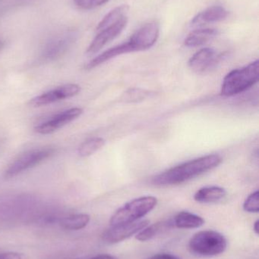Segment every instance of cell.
Returning <instances> with one entry per match:
<instances>
[{
	"label": "cell",
	"instance_id": "14",
	"mask_svg": "<svg viewBox=\"0 0 259 259\" xmlns=\"http://www.w3.org/2000/svg\"><path fill=\"white\" fill-rule=\"evenodd\" d=\"M219 34L217 29L203 28L193 30L186 38L184 44L186 47H197L204 45Z\"/></svg>",
	"mask_w": 259,
	"mask_h": 259
},
{
	"label": "cell",
	"instance_id": "18",
	"mask_svg": "<svg viewBox=\"0 0 259 259\" xmlns=\"http://www.w3.org/2000/svg\"><path fill=\"white\" fill-rule=\"evenodd\" d=\"M90 216L86 214H76L62 218L60 226L69 231H79L83 229L89 224Z\"/></svg>",
	"mask_w": 259,
	"mask_h": 259
},
{
	"label": "cell",
	"instance_id": "12",
	"mask_svg": "<svg viewBox=\"0 0 259 259\" xmlns=\"http://www.w3.org/2000/svg\"><path fill=\"white\" fill-rule=\"evenodd\" d=\"M73 31H67L52 39L43 51V58L47 60L54 59L65 53L74 40Z\"/></svg>",
	"mask_w": 259,
	"mask_h": 259
},
{
	"label": "cell",
	"instance_id": "21",
	"mask_svg": "<svg viewBox=\"0 0 259 259\" xmlns=\"http://www.w3.org/2000/svg\"><path fill=\"white\" fill-rule=\"evenodd\" d=\"M243 209L246 212L258 213L259 211V192L258 190L249 195L244 203H243Z\"/></svg>",
	"mask_w": 259,
	"mask_h": 259
},
{
	"label": "cell",
	"instance_id": "8",
	"mask_svg": "<svg viewBox=\"0 0 259 259\" xmlns=\"http://www.w3.org/2000/svg\"><path fill=\"white\" fill-rule=\"evenodd\" d=\"M149 225V220H141L110 226V228L104 231L102 237L106 243L115 244L130 238Z\"/></svg>",
	"mask_w": 259,
	"mask_h": 259
},
{
	"label": "cell",
	"instance_id": "19",
	"mask_svg": "<svg viewBox=\"0 0 259 259\" xmlns=\"http://www.w3.org/2000/svg\"><path fill=\"white\" fill-rule=\"evenodd\" d=\"M104 139L101 137H94L82 143L78 149V152L81 157L85 158L100 150L104 146Z\"/></svg>",
	"mask_w": 259,
	"mask_h": 259
},
{
	"label": "cell",
	"instance_id": "6",
	"mask_svg": "<svg viewBox=\"0 0 259 259\" xmlns=\"http://www.w3.org/2000/svg\"><path fill=\"white\" fill-rule=\"evenodd\" d=\"M54 153L55 149L50 147L41 148L29 151L18 157L8 167L5 171L4 177L6 179L15 178L25 170L41 164L54 155Z\"/></svg>",
	"mask_w": 259,
	"mask_h": 259
},
{
	"label": "cell",
	"instance_id": "5",
	"mask_svg": "<svg viewBox=\"0 0 259 259\" xmlns=\"http://www.w3.org/2000/svg\"><path fill=\"white\" fill-rule=\"evenodd\" d=\"M158 204L155 196H147L137 198L119 208L110 218V226L132 223L144 217L152 211Z\"/></svg>",
	"mask_w": 259,
	"mask_h": 259
},
{
	"label": "cell",
	"instance_id": "15",
	"mask_svg": "<svg viewBox=\"0 0 259 259\" xmlns=\"http://www.w3.org/2000/svg\"><path fill=\"white\" fill-rule=\"evenodd\" d=\"M227 196V190L223 187L211 186L201 188L194 195V199L199 203H213L222 200Z\"/></svg>",
	"mask_w": 259,
	"mask_h": 259
},
{
	"label": "cell",
	"instance_id": "17",
	"mask_svg": "<svg viewBox=\"0 0 259 259\" xmlns=\"http://www.w3.org/2000/svg\"><path fill=\"white\" fill-rule=\"evenodd\" d=\"M174 228L173 227V220L164 221V222H158L152 225H147L143 228L135 236V239L138 241L145 242L152 240L154 237L164 231Z\"/></svg>",
	"mask_w": 259,
	"mask_h": 259
},
{
	"label": "cell",
	"instance_id": "13",
	"mask_svg": "<svg viewBox=\"0 0 259 259\" xmlns=\"http://www.w3.org/2000/svg\"><path fill=\"white\" fill-rule=\"evenodd\" d=\"M229 12L223 6H214L197 14L191 21L192 26L219 22L228 18Z\"/></svg>",
	"mask_w": 259,
	"mask_h": 259
},
{
	"label": "cell",
	"instance_id": "11",
	"mask_svg": "<svg viewBox=\"0 0 259 259\" xmlns=\"http://www.w3.org/2000/svg\"><path fill=\"white\" fill-rule=\"evenodd\" d=\"M82 113H83V109L81 108H72V109L64 111L55 115L51 119L36 126L34 128L35 131L40 134H53L55 131L62 128L68 123L79 118Z\"/></svg>",
	"mask_w": 259,
	"mask_h": 259
},
{
	"label": "cell",
	"instance_id": "4",
	"mask_svg": "<svg viewBox=\"0 0 259 259\" xmlns=\"http://www.w3.org/2000/svg\"><path fill=\"white\" fill-rule=\"evenodd\" d=\"M189 247L193 254L199 256H216L226 250L228 240L215 231H199L190 240Z\"/></svg>",
	"mask_w": 259,
	"mask_h": 259
},
{
	"label": "cell",
	"instance_id": "9",
	"mask_svg": "<svg viewBox=\"0 0 259 259\" xmlns=\"http://www.w3.org/2000/svg\"><path fill=\"white\" fill-rule=\"evenodd\" d=\"M225 53H217L212 48H203L195 53L189 61V66L197 74L211 71L225 57Z\"/></svg>",
	"mask_w": 259,
	"mask_h": 259
},
{
	"label": "cell",
	"instance_id": "2",
	"mask_svg": "<svg viewBox=\"0 0 259 259\" xmlns=\"http://www.w3.org/2000/svg\"><path fill=\"white\" fill-rule=\"evenodd\" d=\"M129 12V6L123 5L106 14L97 25V36L90 44L86 53L94 54L116 39L127 25Z\"/></svg>",
	"mask_w": 259,
	"mask_h": 259
},
{
	"label": "cell",
	"instance_id": "16",
	"mask_svg": "<svg viewBox=\"0 0 259 259\" xmlns=\"http://www.w3.org/2000/svg\"><path fill=\"white\" fill-rule=\"evenodd\" d=\"M173 227L179 229H196L205 224L201 216L189 211H180L173 219Z\"/></svg>",
	"mask_w": 259,
	"mask_h": 259
},
{
	"label": "cell",
	"instance_id": "20",
	"mask_svg": "<svg viewBox=\"0 0 259 259\" xmlns=\"http://www.w3.org/2000/svg\"><path fill=\"white\" fill-rule=\"evenodd\" d=\"M147 95H149V93L146 92L144 90L133 88V89L129 90L127 92L125 93L123 100L127 103H137V102L144 100Z\"/></svg>",
	"mask_w": 259,
	"mask_h": 259
},
{
	"label": "cell",
	"instance_id": "26",
	"mask_svg": "<svg viewBox=\"0 0 259 259\" xmlns=\"http://www.w3.org/2000/svg\"><path fill=\"white\" fill-rule=\"evenodd\" d=\"M258 225H259V221L257 220L256 222H255V223H254V225H253L254 232H255V234H257V235H258V234H259Z\"/></svg>",
	"mask_w": 259,
	"mask_h": 259
},
{
	"label": "cell",
	"instance_id": "10",
	"mask_svg": "<svg viewBox=\"0 0 259 259\" xmlns=\"http://www.w3.org/2000/svg\"><path fill=\"white\" fill-rule=\"evenodd\" d=\"M80 91L81 88L78 84L69 83V84L63 85V86L59 87L56 89L31 99L29 102V105L33 107L47 106V105L52 104V103L61 101L65 99L71 98V97L78 95Z\"/></svg>",
	"mask_w": 259,
	"mask_h": 259
},
{
	"label": "cell",
	"instance_id": "24",
	"mask_svg": "<svg viewBox=\"0 0 259 259\" xmlns=\"http://www.w3.org/2000/svg\"><path fill=\"white\" fill-rule=\"evenodd\" d=\"M147 259H180L176 255H172L169 253H160L153 255Z\"/></svg>",
	"mask_w": 259,
	"mask_h": 259
},
{
	"label": "cell",
	"instance_id": "22",
	"mask_svg": "<svg viewBox=\"0 0 259 259\" xmlns=\"http://www.w3.org/2000/svg\"><path fill=\"white\" fill-rule=\"evenodd\" d=\"M109 0H74L75 4L79 9L91 10L106 4Z\"/></svg>",
	"mask_w": 259,
	"mask_h": 259
},
{
	"label": "cell",
	"instance_id": "25",
	"mask_svg": "<svg viewBox=\"0 0 259 259\" xmlns=\"http://www.w3.org/2000/svg\"><path fill=\"white\" fill-rule=\"evenodd\" d=\"M90 259H117L114 255H99L97 256L93 257V258Z\"/></svg>",
	"mask_w": 259,
	"mask_h": 259
},
{
	"label": "cell",
	"instance_id": "7",
	"mask_svg": "<svg viewBox=\"0 0 259 259\" xmlns=\"http://www.w3.org/2000/svg\"><path fill=\"white\" fill-rule=\"evenodd\" d=\"M159 35V24L157 21H150L138 28L128 41L134 52L144 51L156 44Z\"/></svg>",
	"mask_w": 259,
	"mask_h": 259
},
{
	"label": "cell",
	"instance_id": "3",
	"mask_svg": "<svg viewBox=\"0 0 259 259\" xmlns=\"http://www.w3.org/2000/svg\"><path fill=\"white\" fill-rule=\"evenodd\" d=\"M258 79L259 61L255 60L228 73L224 79L220 95L228 97L241 94L254 86Z\"/></svg>",
	"mask_w": 259,
	"mask_h": 259
},
{
	"label": "cell",
	"instance_id": "23",
	"mask_svg": "<svg viewBox=\"0 0 259 259\" xmlns=\"http://www.w3.org/2000/svg\"><path fill=\"white\" fill-rule=\"evenodd\" d=\"M0 259H24L21 254L17 252H8L0 253Z\"/></svg>",
	"mask_w": 259,
	"mask_h": 259
},
{
	"label": "cell",
	"instance_id": "1",
	"mask_svg": "<svg viewBox=\"0 0 259 259\" xmlns=\"http://www.w3.org/2000/svg\"><path fill=\"white\" fill-rule=\"evenodd\" d=\"M221 162V157L217 154L199 157L159 174L152 183L158 187L178 185L215 168Z\"/></svg>",
	"mask_w": 259,
	"mask_h": 259
}]
</instances>
